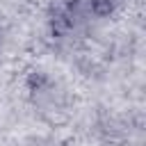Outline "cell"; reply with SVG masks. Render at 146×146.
<instances>
[{
	"instance_id": "obj_1",
	"label": "cell",
	"mask_w": 146,
	"mask_h": 146,
	"mask_svg": "<svg viewBox=\"0 0 146 146\" xmlns=\"http://www.w3.org/2000/svg\"><path fill=\"white\" fill-rule=\"evenodd\" d=\"M87 14L96 18H105L114 11V0H84Z\"/></svg>"
}]
</instances>
